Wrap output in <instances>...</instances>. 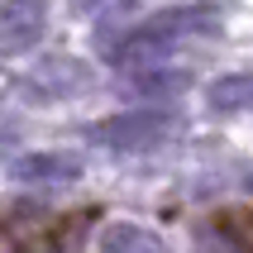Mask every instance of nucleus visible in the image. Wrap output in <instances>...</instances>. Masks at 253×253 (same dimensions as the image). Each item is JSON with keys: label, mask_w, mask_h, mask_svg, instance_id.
Instances as JSON below:
<instances>
[{"label": "nucleus", "mask_w": 253, "mask_h": 253, "mask_svg": "<svg viewBox=\"0 0 253 253\" xmlns=\"http://www.w3.org/2000/svg\"><path fill=\"white\" fill-rule=\"evenodd\" d=\"M100 249H105V253H172L153 229L129 225V220H120V225L105 229V234H100Z\"/></svg>", "instance_id": "nucleus-5"}, {"label": "nucleus", "mask_w": 253, "mask_h": 253, "mask_svg": "<svg viewBox=\"0 0 253 253\" xmlns=\"http://www.w3.org/2000/svg\"><path fill=\"white\" fill-rule=\"evenodd\" d=\"M172 110H120L110 120H100L91 129V139L115 148V153H139V148H153L158 139H168L172 134Z\"/></svg>", "instance_id": "nucleus-2"}, {"label": "nucleus", "mask_w": 253, "mask_h": 253, "mask_svg": "<svg viewBox=\"0 0 253 253\" xmlns=\"http://www.w3.org/2000/svg\"><path fill=\"white\" fill-rule=\"evenodd\" d=\"M134 86H139L143 96H168V91H177V86H182V77H168V72H148V77H134Z\"/></svg>", "instance_id": "nucleus-7"}, {"label": "nucleus", "mask_w": 253, "mask_h": 253, "mask_svg": "<svg viewBox=\"0 0 253 253\" xmlns=\"http://www.w3.org/2000/svg\"><path fill=\"white\" fill-rule=\"evenodd\" d=\"M206 100H211V110H249L253 105V72H229V77L211 82Z\"/></svg>", "instance_id": "nucleus-6"}, {"label": "nucleus", "mask_w": 253, "mask_h": 253, "mask_svg": "<svg viewBox=\"0 0 253 253\" xmlns=\"http://www.w3.org/2000/svg\"><path fill=\"white\" fill-rule=\"evenodd\" d=\"M220 29V5H177V10H158L153 19H143L139 29H129L120 43H110L115 67H143L158 53H168L177 39L186 34H215Z\"/></svg>", "instance_id": "nucleus-1"}, {"label": "nucleus", "mask_w": 253, "mask_h": 253, "mask_svg": "<svg viewBox=\"0 0 253 253\" xmlns=\"http://www.w3.org/2000/svg\"><path fill=\"white\" fill-rule=\"evenodd\" d=\"M43 24H48V10L43 0H5L0 5V53L5 57H19L39 43Z\"/></svg>", "instance_id": "nucleus-3"}, {"label": "nucleus", "mask_w": 253, "mask_h": 253, "mask_svg": "<svg viewBox=\"0 0 253 253\" xmlns=\"http://www.w3.org/2000/svg\"><path fill=\"white\" fill-rule=\"evenodd\" d=\"M72 177H82V163L67 153H24L10 163V182L19 186H62Z\"/></svg>", "instance_id": "nucleus-4"}]
</instances>
